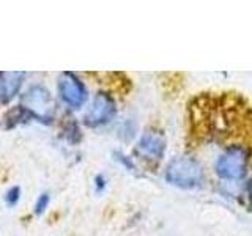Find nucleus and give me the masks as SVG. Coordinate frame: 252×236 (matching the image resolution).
Segmentation results:
<instances>
[{
	"label": "nucleus",
	"mask_w": 252,
	"mask_h": 236,
	"mask_svg": "<svg viewBox=\"0 0 252 236\" xmlns=\"http://www.w3.org/2000/svg\"><path fill=\"white\" fill-rule=\"evenodd\" d=\"M164 178L175 187L194 189L203 183V167L195 157L177 156L167 164Z\"/></svg>",
	"instance_id": "f257e3e1"
},
{
	"label": "nucleus",
	"mask_w": 252,
	"mask_h": 236,
	"mask_svg": "<svg viewBox=\"0 0 252 236\" xmlns=\"http://www.w3.org/2000/svg\"><path fill=\"white\" fill-rule=\"evenodd\" d=\"M249 151L243 145H232L218 157L216 161V175L227 181H238L248 170Z\"/></svg>",
	"instance_id": "f03ea898"
},
{
	"label": "nucleus",
	"mask_w": 252,
	"mask_h": 236,
	"mask_svg": "<svg viewBox=\"0 0 252 236\" xmlns=\"http://www.w3.org/2000/svg\"><path fill=\"white\" fill-rule=\"evenodd\" d=\"M24 109L32 115L33 120L51 123L52 120V96L49 90L43 85H32L30 88L24 93L22 104Z\"/></svg>",
	"instance_id": "7ed1b4c3"
},
{
	"label": "nucleus",
	"mask_w": 252,
	"mask_h": 236,
	"mask_svg": "<svg viewBox=\"0 0 252 236\" xmlns=\"http://www.w3.org/2000/svg\"><path fill=\"white\" fill-rule=\"evenodd\" d=\"M117 115V102L106 91H99L94 94L92 104L84 117V123L89 128H99L106 126L114 120Z\"/></svg>",
	"instance_id": "20e7f679"
},
{
	"label": "nucleus",
	"mask_w": 252,
	"mask_h": 236,
	"mask_svg": "<svg viewBox=\"0 0 252 236\" xmlns=\"http://www.w3.org/2000/svg\"><path fill=\"white\" fill-rule=\"evenodd\" d=\"M59 94L60 99L69 109H81L89 99V91H87L85 84L69 71L62 73L59 77Z\"/></svg>",
	"instance_id": "39448f33"
},
{
	"label": "nucleus",
	"mask_w": 252,
	"mask_h": 236,
	"mask_svg": "<svg viewBox=\"0 0 252 236\" xmlns=\"http://www.w3.org/2000/svg\"><path fill=\"white\" fill-rule=\"evenodd\" d=\"M165 139L161 132L145 129L137 142V153L148 161H161L165 153Z\"/></svg>",
	"instance_id": "423d86ee"
},
{
	"label": "nucleus",
	"mask_w": 252,
	"mask_h": 236,
	"mask_svg": "<svg viewBox=\"0 0 252 236\" xmlns=\"http://www.w3.org/2000/svg\"><path fill=\"white\" fill-rule=\"evenodd\" d=\"M26 77L27 74L24 71H11V73L3 71V73H0V94H2L3 102L11 101L19 93Z\"/></svg>",
	"instance_id": "0eeeda50"
},
{
	"label": "nucleus",
	"mask_w": 252,
	"mask_h": 236,
	"mask_svg": "<svg viewBox=\"0 0 252 236\" xmlns=\"http://www.w3.org/2000/svg\"><path fill=\"white\" fill-rule=\"evenodd\" d=\"M49 203H51V194L49 192H41V194H39L36 202H35V208H33L35 214L36 216L44 214L47 206H49Z\"/></svg>",
	"instance_id": "6e6552de"
},
{
	"label": "nucleus",
	"mask_w": 252,
	"mask_h": 236,
	"mask_svg": "<svg viewBox=\"0 0 252 236\" xmlns=\"http://www.w3.org/2000/svg\"><path fill=\"white\" fill-rule=\"evenodd\" d=\"M19 200H21V187L19 186H13L5 192V203L10 208L16 206V205L19 203Z\"/></svg>",
	"instance_id": "1a4fd4ad"
},
{
	"label": "nucleus",
	"mask_w": 252,
	"mask_h": 236,
	"mask_svg": "<svg viewBox=\"0 0 252 236\" xmlns=\"http://www.w3.org/2000/svg\"><path fill=\"white\" fill-rule=\"evenodd\" d=\"M106 189V178L104 175H96L94 177V191L98 194H101Z\"/></svg>",
	"instance_id": "9d476101"
},
{
	"label": "nucleus",
	"mask_w": 252,
	"mask_h": 236,
	"mask_svg": "<svg viewBox=\"0 0 252 236\" xmlns=\"http://www.w3.org/2000/svg\"><path fill=\"white\" fill-rule=\"evenodd\" d=\"M114 156H115V159H117V161H120V162H122V164L125 165V167L128 169V170H129V169H131V170L134 169V164H132V161L129 159V157H126L125 154L118 153V151H117V153H114Z\"/></svg>",
	"instance_id": "9b49d317"
},
{
	"label": "nucleus",
	"mask_w": 252,
	"mask_h": 236,
	"mask_svg": "<svg viewBox=\"0 0 252 236\" xmlns=\"http://www.w3.org/2000/svg\"><path fill=\"white\" fill-rule=\"evenodd\" d=\"M251 199H252V184H251Z\"/></svg>",
	"instance_id": "f8f14e48"
}]
</instances>
